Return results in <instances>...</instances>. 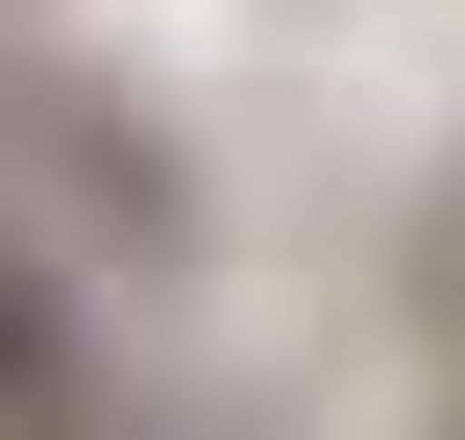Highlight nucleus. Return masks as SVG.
I'll return each instance as SVG.
<instances>
[{
	"mask_svg": "<svg viewBox=\"0 0 465 440\" xmlns=\"http://www.w3.org/2000/svg\"><path fill=\"white\" fill-rule=\"evenodd\" d=\"M74 392H98V343H74V294H49L25 245H0V440H49Z\"/></svg>",
	"mask_w": 465,
	"mask_h": 440,
	"instance_id": "nucleus-1",
	"label": "nucleus"
}]
</instances>
